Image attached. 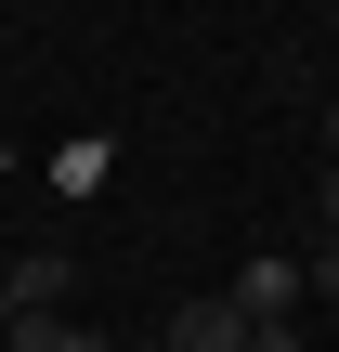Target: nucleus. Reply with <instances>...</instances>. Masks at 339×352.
I'll use <instances>...</instances> for the list:
<instances>
[{"label":"nucleus","mask_w":339,"mask_h":352,"mask_svg":"<svg viewBox=\"0 0 339 352\" xmlns=\"http://www.w3.org/2000/svg\"><path fill=\"white\" fill-rule=\"evenodd\" d=\"M300 287H314V274H300V261H287V248H261V261H248V274H235V287H222V300H235V314H248V327H287V314H300Z\"/></svg>","instance_id":"nucleus-1"},{"label":"nucleus","mask_w":339,"mask_h":352,"mask_svg":"<svg viewBox=\"0 0 339 352\" xmlns=\"http://www.w3.org/2000/svg\"><path fill=\"white\" fill-rule=\"evenodd\" d=\"M327 144H339V91H327Z\"/></svg>","instance_id":"nucleus-8"},{"label":"nucleus","mask_w":339,"mask_h":352,"mask_svg":"<svg viewBox=\"0 0 339 352\" xmlns=\"http://www.w3.org/2000/svg\"><path fill=\"white\" fill-rule=\"evenodd\" d=\"M0 352H105V340H91V327H65V314H13Z\"/></svg>","instance_id":"nucleus-4"},{"label":"nucleus","mask_w":339,"mask_h":352,"mask_svg":"<svg viewBox=\"0 0 339 352\" xmlns=\"http://www.w3.org/2000/svg\"><path fill=\"white\" fill-rule=\"evenodd\" d=\"M248 352H314V340H300V327H261V340H248Z\"/></svg>","instance_id":"nucleus-5"},{"label":"nucleus","mask_w":339,"mask_h":352,"mask_svg":"<svg viewBox=\"0 0 339 352\" xmlns=\"http://www.w3.org/2000/svg\"><path fill=\"white\" fill-rule=\"evenodd\" d=\"M327 235H339V157H327Z\"/></svg>","instance_id":"nucleus-6"},{"label":"nucleus","mask_w":339,"mask_h":352,"mask_svg":"<svg viewBox=\"0 0 339 352\" xmlns=\"http://www.w3.org/2000/svg\"><path fill=\"white\" fill-rule=\"evenodd\" d=\"M248 340H261V327H248L235 300H183V314H170V352H248Z\"/></svg>","instance_id":"nucleus-3"},{"label":"nucleus","mask_w":339,"mask_h":352,"mask_svg":"<svg viewBox=\"0 0 339 352\" xmlns=\"http://www.w3.org/2000/svg\"><path fill=\"white\" fill-rule=\"evenodd\" d=\"M65 274H78V248H26V261H0V300L13 314H65Z\"/></svg>","instance_id":"nucleus-2"},{"label":"nucleus","mask_w":339,"mask_h":352,"mask_svg":"<svg viewBox=\"0 0 339 352\" xmlns=\"http://www.w3.org/2000/svg\"><path fill=\"white\" fill-rule=\"evenodd\" d=\"M0 327H13V300H0Z\"/></svg>","instance_id":"nucleus-9"},{"label":"nucleus","mask_w":339,"mask_h":352,"mask_svg":"<svg viewBox=\"0 0 339 352\" xmlns=\"http://www.w3.org/2000/svg\"><path fill=\"white\" fill-rule=\"evenodd\" d=\"M105 352H170V340H105Z\"/></svg>","instance_id":"nucleus-7"}]
</instances>
